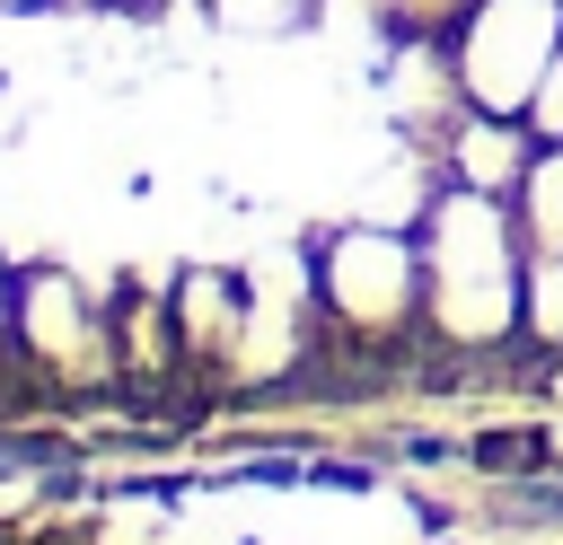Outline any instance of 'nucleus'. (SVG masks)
<instances>
[{"instance_id":"1","label":"nucleus","mask_w":563,"mask_h":545,"mask_svg":"<svg viewBox=\"0 0 563 545\" xmlns=\"http://www.w3.org/2000/svg\"><path fill=\"white\" fill-rule=\"evenodd\" d=\"M422 308L449 343H501L519 325V281H528V246L510 220V193H475V185H440L422 202Z\"/></svg>"},{"instance_id":"2","label":"nucleus","mask_w":563,"mask_h":545,"mask_svg":"<svg viewBox=\"0 0 563 545\" xmlns=\"http://www.w3.org/2000/svg\"><path fill=\"white\" fill-rule=\"evenodd\" d=\"M563 44V0H466L449 26V62L475 114H528L545 62Z\"/></svg>"},{"instance_id":"3","label":"nucleus","mask_w":563,"mask_h":545,"mask_svg":"<svg viewBox=\"0 0 563 545\" xmlns=\"http://www.w3.org/2000/svg\"><path fill=\"white\" fill-rule=\"evenodd\" d=\"M317 299L361 325V334H396L422 308V246L396 220H352L317 246Z\"/></svg>"},{"instance_id":"4","label":"nucleus","mask_w":563,"mask_h":545,"mask_svg":"<svg viewBox=\"0 0 563 545\" xmlns=\"http://www.w3.org/2000/svg\"><path fill=\"white\" fill-rule=\"evenodd\" d=\"M18 343L35 360H53V369H97L106 360V325L88 316V290L62 264L18 272Z\"/></svg>"},{"instance_id":"5","label":"nucleus","mask_w":563,"mask_h":545,"mask_svg":"<svg viewBox=\"0 0 563 545\" xmlns=\"http://www.w3.org/2000/svg\"><path fill=\"white\" fill-rule=\"evenodd\" d=\"M440 149H449V185L519 193V176H528V158H537V132H528V114H475V105H466Z\"/></svg>"},{"instance_id":"6","label":"nucleus","mask_w":563,"mask_h":545,"mask_svg":"<svg viewBox=\"0 0 563 545\" xmlns=\"http://www.w3.org/2000/svg\"><path fill=\"white\" fill-rule=\"evenodd\" d=\"M510 220H519L528 255H563V141H537V158L510 193Z\"/></svg>"},{"instance_id":"7","label":"nucleus","mask_w":563,"mask_h":545,"mask_svg":"<svg viewBox=\"0 0 563 545\" xmlns=\"http://www.w3.org/2000/svg\"><path fill=\"white\" fill-rule=\"evenodd\" d=\"M176 316H185V343H238V325H246V290H229L220 272H185L176 281Z\"/></svg>"},{"instance_id":"8","label":"nucleus","mask_w":563,"mask_h":545,"mask_svg":"<svg viewBox=\"0 0 563 545\" xmlns=\"http://www.w3.org/2000/svg\"><path fill=\"white\" fill-rule=\"evenodd\" d=\"M519 316H528V334L563 343V255H528V281H519Z\"/></svg>"},{"instance_id":"9","label":"nucleus","mask_w":563,"mask_h":545,"mask_svg":"<svg viewBox=\"0 0 563 545\" xmlns=\"http://www.w3.org/2000/svg\"><path fill=\"white\" fill-rule=\"evenodd\" d=\"M211 9H220V26H246V35H282L308 18V0H211Z\"/></svg>"},{"instance_id":"10","label":"nucleus","mask_w":563,"mask_h":545,"mask_svg":"<svg viewBox=\"0 0 563 545\" xmlns=\"http://www.w3.org/2000/svg\"><path fill=\"white\" fill-rule=\"evenodd\" d=\"M528 132L537 141H563V44H554V62H545V79L528 97Z\"/></svg>"},{"instance_id":"11","label":"nucleus","mask_w":563,"mask_h":545,"mask_svg":"<svg viewBox=\"0 0 563 545\" xmlns=\"http://www.w3.org/2000/svg\"><path fill=\"white\" fill-rule=\"evenodd\" d=\"M18 334V272H0V343Z\"/></svg>"},{"instance_id":"12","label":"nucleus","mask_w":563,"mask_h":545,"mask_svg":"<svg viewBox=\"0 0 563 545\" xmlns=\"http://www.w3.org/2000/svg\"><path fill=\"white\" fill-rule=\"evenodd\" d=\"M62 9H97V0H62Z\"/></svg>"},{"instance_id":"13","label":"nucleus","mask_w":563,"mask_h":545,"mask_svg":"<svg viewBox=\"0 0 563 545\" xmlns=\"http://www.w3.org/2000/svg\"><path fill=\"white\" fill-rule=\"evenodd\" d=\"M0 9H35V0H0Z\"/></svg>"}]
</instances>
